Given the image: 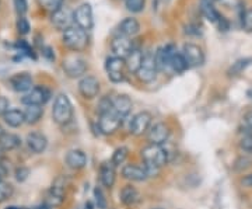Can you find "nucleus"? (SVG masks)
<instances>
[{
  "label": "nucleus",
  "instance_id": "obj_1",
  "mask_svg": "<svg viewBox=\"0 0 252 209\" xmlns=\"http://www.w3.org/2000/svg\"><path fill=\"white\" fill-rule=\"evenodd\" d=\"M62 41L64 46L69 48L73 52H81L89 45L87 31L77 27V26H72L63 31Z\"/></svg>",
  "mask_w": 252,
  "mask_h": 209
},
{
  "label": "nucleus",
  "instance_id": "obj_2",
  "mask_svg": "<svg viewBox=\"0 0 252 209\" xmlns=\"http://www.w3.org/2000/svg\"><path fill=\"white\" fill-rule=\"evenodd\" d=\"M140 156L146 167H153L157 170L164 167L170 160V153L162 146L157 145H149L143 147Z\"/></svg>",
  "mask_w": 252,
  "mask_h": 209
},
{
  "label": "nucleus",
  "instance_id": "obj_3",
  "mask_svg": "<svg viewBox=\"0 0 252 209\" xmlns=\"http://www.w3.org/2000/svg\"><path fill=\"white\" fill-rule=\"evenodd\" d=\"M52 118L58 125H67L73 119V104L66 94H58L52 107Z\"/></svg>",
  "mask_w": 252,
  "mask_h": 209
},
{
  "label": "nucleus",
  "instance_id": "obj_4",
  "mask_svg": "<svg viewBox=\"0 0 252 209\" xmlns=\"http://www.w3.org/2000/svg\"><path fill=\"white\" fill-rule=\"evenodd\" d=\"M157 72H158V68H157V64H156L154 54H152V52L144 54L143 62L140 65V69L136 73L137 79L142 83H152L156 79Z\"/></svg>",
  "mask_w": 252,
  "mask_h": 209
},
{
  "label": "nucleus",
  "instance_id": "obj_5",
  "mask_svg": "<svg viewBox=\"0 0 252 209\" xmlns=\"http://www.w3.org/2000/svg\"><path fill=\"white\" fill-rule=\"evenodd\" d=\"M62 68L64 73L70 79H77V77L84 76L86 72H87V62L80 56L72 55V56H67V58L63 59Z\"/></svg>",
  "mask_w": 252,
  "mask_h": 209
},
{
  "label": "nucleus",
  "instance_id": "obj_6",
  "mask_svg": "<svg viewBox=\"0 0 252 209\" xmlns=\"http://www.w3.org/2000/svg\"><path fill=\"white\" fill-rule=\"evenodd\" d=\"M121 125H122V117L118 115L114 109L99 114L98 128L99 131H101V134H104V135H112V134L117 132Z\"/></svg>",
  "mask_w": 252,
  "mask_h": 209
},
{
  "label": "nucleus",
  "instance_id": "obj_7",
  "mask_svg": "<svg viewBox=\"0 0 252 209\" xmlns=\"http://www.w3.org/2000/svg\"><path fill=\"white\" fill-rule=\"evenodd\" d=\"M126 62L124 58L111 56L105 62V70L108 74L109 80L112 83H121L125 80Z\"/></svg>",
  "mask_w": 252,
  "mask_h": 209
},
{
  "label": "nucleus",
  "instance_id": "obj_8",
  "mask_svg": "<svg viewBox=\"0 0 252 209\" xmlns=\"http://www.w3.org/2000/svg\"><path fill=\"white\" fill-rule=\"evenodd\" d=\"M171 135V129L165 124V122H156L154 125L150 127L147 131V140L149 145L162 146L164 143L168 142Z\"/></svg>",
  "mask_w": 252,
  "mask_h": 209
},
{
  "label": "nucleus",
  "instance_id": "obj_9",
  "mask_svg": "<svg viewBox=\"0 0 252 209\" xmlns=\"http://www.w3.org/2000/svg\"><path fill=\"white\" fill-rule=\"evenodd\" d=\"M51 97V91L48 90L44 86H35L32 87L31 90L26 93L23 97H21V103L24 105H39L42 107L46 101L49 100Z\"/></svg>",
  "mask_w": 252,
  "mask_h": 209
},
{
  "label": "nucleus",
  "instance_id": "obj_10",
  "mask_svg": "<svg viewBox=\"0 0 252 209\" xmlns=\"http://www.w3.org/2000/svg\"><path fill=\"white\" fill-rule=\"evenodd\" d=\"M99 90H101V84L95 76H91V74L83 76L79 82V93L86 100H93V99L98 97Z\"/></svg>",
  "mask_w": 252,
  "mask_h": 209
},
{
  "label": "nucleus",
  "instance_id": "obj_11",
  "mask_svg": "<svg viewBox=\"0 0 252 209\" xmlns=\"http://www.w3.org/2000/svg\"><path fill=\"white\" fill-rule=\"evenodd\" d=\"M182 55L187 61L188 68H198L205 64V52L196 44L188 42L182 46Z\"/></svg>",
  "mask_w": 252,
  "mask_h": 209
},
{
  "label": "nucleus",
  "instance_id": "obj_12",
  "mask_svg": "<svg viewBox=\"0 0 252 209\" xmlns=\"http://www.w3.org/2000/svg\"><path fill=\"white\" fill-rule=\"evenodd\" d=\"M73 21L77 27L83 28L86 31H89L94 24V18H93V9L89 3H83L73 13Z\"/></svg>",
  "mask_w": 252,
  "mask_h": 209
},
{
  "label": "nucleus",
  "instance_id": "obj_13",
  "mask_svg": "<svg viewBox=\"0 0 252 209\" xmlns=\"http://www.w3.org/2000/svg\"><path fill=\"white\" fill-rule=\"evenodd\" d=\"M175 52H177V48L172 44L161 46L154 52V58H156V64H157V68H158V72L171 70V59Z\"/></svg>",
  "mask_w": 252,
  "mask_h": 209
},
{
  "label": "nucleus",
  "instance_id": "obj_14",
  "mask_svg": "<svg viewBox=\"0 0 252 209\" xmlns=\"http://www.w3.org/2000/svg\"><path fill=\"white\" fill-rule=\"evenodd\" d=\"M152 119H153L152 114L147 112V111L137 112L130 121V128H129L130 134L135 135V137H140V135L146 134L152 127Z\"/></svg>",
  "mask_w": 252,
  "mask_h": 209
},
{
  "label": "nucleus",
  "instance_id": "obj_15",
  "mask_svg": "<svg viewBox=\"0 0 252 209\" xmlns=\"http://www.w3.org/2000/svg\"><path fill=\"white\" fill-rule=\"evenodd\" d=\"M121 173H122L124 178L133 182H143L149 178V174H147L146 167L144 166H139V164L136 163L124 164Z\"/></svg>",
  "mask_w": 252,
  "mask_h": 209
},
{
  "label": "nucleus",
  "instance_id": "obj_16",
  "mask_svg": "<svg viewBox=\"0 0 252 209\" xmlns=\"http://www.w3.org/2000/svg\"><path fill=\"white\" fill-rule=\"evenodd\" d=\"M10 87L17 93H28L34 87V80L28 73H17L10 77Z\"/></svg>",
  "mask_w": 252,
  "mask_h": 209
},
{
  "label": "nucleus",
  "instance_id": "obj_17",
  "mask_svg": "<svg viewBox=\"0 0 252 209\" xmlns=\"http://www.w3.org/2000/svg\"><path fill=\"white\" fill-rule=\"evenodd\" d=\"M135 46H133V42L130 41V38L124 35H117L111 42V49L114 52V56H119V58H124V59L130 54V51Z\"/></svg>",
  "mask_w": 252,
  "mask_h": 209
},
{
  "label": "nucleus",
  "instance_id": "obj_18",
  "mask_svg": "<svg viewBox=\"0 0 252 209\" xmlns=\"http://www.w3.org/2000/svg\"><path fill=\"white\" fill-rule=\"evenodd\" d=\"M26 143H27L28 149L32 152V153H42L45 152V149L48 147V139L44 134L41 132H36V131H32L30 132L26 138Z\"/></svg>",
  "mask_w": 252,
  "mask_h": 209
},
{
  "label": "nucleus",
  "instance_id": "obj_19",
  "mask_svg": "<svg viewBox=\"0 0 252 209\" xmlns=\"http://www.w3.org/2000/svg\"><path fill=\"white\" fill-rule=\"evenodd\" d=\"M117 167L112 162H104L99 167V181L104 187L112 188L117 180Z\"/></svg>",
  "mask_w": 252,
  "mask_h": 209
},
{
  "label": "nucleus",
  "instance_id": "obj_20",
  "mask_svg": "<svg viewBox=\"0 0 252 209\" xmlns=\"http://www.w3.org/2000/svg\"><path fill=\"white\" fill-rule=\"evenodd\" d=\"M51 21H52L55 28L64 31L66 28L72 27L70 24H72L73 21V14L67 9H63L62 7V9H59L58 11L52 13Z\"/></svg>",
  "mask_w": 252,
  "mask_h": 209
},
{
  "label": "nucleus",
  "instance_id": "obj_21",
  "mask_svg": "<svg viewBox=\"0 0 252 209\" xmlns=\"http://www.w3.org/2000/svg\"><path fill=\"white\" fill-rule=\"evenodd\" d=\"M132 107H133V103L127 94H118L117 97L112 100V109L122 118L129 115V112L132 111Z\"/></svg>",
  "mask_w": 252,
  "mask_h": 209
},
{
  "label": "nucleus",
  "instance_id": "obj_22",
  "mask_svg": "<svg viewBox=\"0 0 252 209\" xmlns=\"http://www.w3.org/2000/svg\"><path fill=\"white\" fill-rule=\"evenodd\" d=\"M66 164L73 170H81L87 164V156L80 149L69 150L66 155Z\"/></svg>",
  "mask_w": 252,
  "mask_h": 209
},
{
  "label": "nucleus",
  "instance_id": "obj_23",
  "mask_svg": "<svg viewBox=\"0 0 252 209\" xmlns=\"http://www.w3.org/2000/svg\"><path fill=\"white\" fill-rule=\"evenodd\" d=\"M140 31V23L133 17L124 18L119 24H118V35H124L130 38L136 35Z\"/></svg>",
  "mask_w": 252,
  "mask_h": 209
},
{
  "label": "nucleus",
  "instance_id": "obj_24",
  "mask_svg": "<svg viewBox=\"0 0 252 209\" xmlns=\"http://www.w3.org/2000/svg\"><path fill=\"white\" fill-rule=\"evenodd\" d=\"M119 200L126 207L135 205L140 201V192L137 191V188L132 184H127L125 187H122V190L119 191Z\"/></svg>",
  "mask_w": 252,
  "mask_h": 209
},
{
  "label": "nucleus",
  "instance_id": "obj_25",
  "mask_svg": "<svg viewBox=\"0 0 252 209\" xmlns=\"http://www.w3.org/2000/svg\"><path fill=\"white\" fill-rule=\"evenodd\" d=\"M143 58H144V54L142 52V49H139V48H133V49L130 51V54L127 55V56L125 58L126 69H127L130 73L136 74L137 70L140 69V65H142V62H143Z\"/></svg>",
  "mask_w": 252,
  "mask_h": 209
},
{
  "label": "nucleus",
  "instance_id": "obj_26",
  "mask_svg": "<svg viewBox=\"0 0 252 209\" xmlns=\"http://www.w3.org/2000/svg\"><path fill=\"white\" fill-rule=\"evenodd\" d=\"M21 146V138L16 135V134H11V132H4L0 135V147L4 150V152H9V150H14Z\"/></svg>",
  "mask_w": 252,
  "mask_h": 209
},
{
  "label": "nucleus",
  "instance_id": "obj_27",
  "mask_svg": "<svg viewBox=\"0 0 252 209\" xmlns=\"http://www.w3.org/2000/svg\"><path fill=\"white\" fill-rule=\"evenodd\" d=\"M64 191H66V181L62 177L56 178L51 187V200L54 201L55 205L61 204L64 200Z\"/></svg>",
  "mask_w": 252,
  "mask_h": 209
},
{
  "label": "nucleus",
  "instance_id": "obj_28",
  "mask_svg": "<svg viewBox=\"0 0 252 209\" xmlns=\"http://www.w3.org/2000/svg\"><path fill=\"white\" fill-rule=\"evenodd\" d=\"M4 122L11 128H20L24 122H26V118H24V112L20 111V109H9L6 114H4Z\"/></svg>",
  "mask_w": 252,
  "mask_h": 209
},
{
  "label": "nucleus",
  "instance_id": "obj_29",
  "mask_svg": "<svg viewBox=\"0 0 252 209\" xmlns=\"http://www.w3.org/2000/svg\"><path fill=\"white\" fill-rule=\"evenodd\" d=\"M44 115V108L39 107V105H28L26 111H24V118H26V122L30 124V125H34V124H38L41 118Z\"/></svg>",
  "mask_w": 252,
  "mask_h": 209
},
{
  "label": "nucleus",
  "instance_id": "obj_30",
  "mask_svg": "<svg viewBox=\"0 0 252 209\" xmlns=\"http://www.w3.org/2000/svg\"><path fill=\"white\" fill-rule=\"evenodd\" d=\"M187 68H188V65H187L184 55H182V52L177 51L171 59V70L175 73H182L187 70Z\"/></svg>",
  "mask_w": 252,
  "mask_h": 209
},
{
  "label": "nucleus",
  "instance_id": "obj_31",
  "mask_svg": "<svg viewBox=\"0 0 252 209\" xmlns=\"http://www.w3.org/2000/svg\"><path fill=\"white\" fill-rule=\"evenodd\" d=\"M202 14L213 24H217V21L221 17V14L215 9V6H209V4H202Z\"/></svg>",
  "mask_w": 252,
  "mask_h": 209
},
{
  "label": "nucleus",
  "instance_id": "obj_32",
  "mask_svg": "<svg viewBox=\"0 0 252 209\" xmlns=\"http://www.w3.org/2000/svg\"><path fill=\"white\" fill-rule=\"evenodd\" d=\"M127 156H129V149L125 147V146H121V147H118L117 150L114 152L111 162L114 163L115 167H118V166H121V164L125 163V160L127 159Z\"/></svg>",
  "mask_w": 252,
  "mask_h": 209
},
{
  "label": "nucleus",
  "instance_id": "obj_33",
  "mask_svg": "<svg viewBox=\"0 0 252 209\" xmlns=\"http://www.w3.org/2000/svg\"><path fill=\"white\" fill-rule=\"evenodd\" d=\"M14 194L13 185L7 181H0V204L10 200Z\"/></svg>",
  "mask_w": 252,
  "mask_h": 209
},
{
  "label": "nucleus",
  "instance_id": "obj_34",
  "mask_svg": "<svg viewBox=\"0 0 252 209\" xmlns=\"http://www.w3.org/2000/svg\"><path fill=\"white\" fill-rule=\"evenodd\" d=\"M39 4L48 11L55 13L63 7V0H39Z\"/></svg>",
  "mask_w": 252,
  "mask_h": 209
},
{
  "label": "nucleus",
  "instance_id": "obj_35",
  "mask_svg": "<svg viewBox=\"0 0 252 209\" xmlns=\"http://www.w3.org/2000/svg\"><path fill=\"white\" fill-rule=\"evenodd\" d=\"M146 6V0H125V7L132 13H142Z\"/></svg>",
  "mask_w": 252,
  "mask_h": 209
},
{
  "label": "nucleus",
  "instance_id": "obj_36",
  "mask_svg": "<svg viewBox=\"0 0 252 209\" xmlns=\"http://www.w3.org/2000/svg\"><path fill=\"white\" fill-rule=\"evenodd\" d=\"M250 62H251V59H240V61H237V62L233 64V66L230 68L228 74H230V76H237V74H240V73L243 72L244 69L250 65Z\"/></svg>",
  "mask_w": 252,
  "mask_h": 209
},
{
  "label": "nucleus",
  "instance_id": "obj_37",
  "mask_svg": "<svg viewBox=\"0 0 252 209\" xmlns=\"http://www.w3.org/2000/svg\"><path fill=\"white\" fill-rule=\"evenodd\" d=\"M240 149L247 155H252V132L245 134L240 140Z\"/></svg>",
  "mask_w": 252,
  "mask_h": 209
},
{
  "label": "nucleus",
  "instance_id": "obj_38",
  "mask_svg": "<svg viewBox=\"0 0 252 209\" xmlns=\"http://www.w3.org/2000/svg\"><path fill=\"white\" fill-rule=\"evenodd\" d=\"M252 166V160L248 156H241L235 160L234 163V170L235 172H244L247 169H250Z\"/></svg>",
  "mask_w": 252,
  "mask_h": 209
},
{
  "label": "nucleus",
  "instance_id": "obj_39",
  "mask_svg": "<svg viewBox=\"0 0 252 209\" xmlns=\"http://www.w3.org/2000/svg\"><path fill=\"white\" fill-rule=\"evenodd\" d=\"M241 26L245 31H252V9H247L241 16Z\"/></svg>",
  "mask_w": 252,
  "mask_h": 209
},
{
  "label": "nucleus",
  "instance_id": "obj_40",
  "mask_svg": "<svg viewBox=\"0 0 252 209\" xmlns=\"http://www.w3.org/2000/svg\"><path fill=\"white\" fill-rule=\"evenodd\" d=\"M94 198H95V204H97L98 209H107V200H105V195L99 187L94 188Z\"/></svg>",
  "mask_w": 252,
  "mask_h": 209
},
{
  "label": "nucleus",
  "instance_id": "obj_41",
  "mask_svg": "<svg viewBox=\"0 0 252 209\" xmlns=\"http://www.w3.org/2000/svg\"><path fill=\"white\" fill-rule=\"evenodd\" d=\"M30 23H28V20L24 16H21V17H18L17 20V30L18 33L21 34V35H26L30 33Z\"/></svg>",
  "mask_w": 252,
  "mask_h": 209
},
{
  "label": "nucleus",
  "instance_id": "obj_42",
  "mask_svg": "<svg viewBox=\"0 0 252 209\" xmlns=\"http://www.w3.org/2000/svg\"><path fill=\"white\" fill-rule=\"evenodd\" d=\"M14 3V7H16V11H17L18 17L24 16L27 13L28 10V3L27 0H13Z\"/></svg>",
  "mask_w": 252,
  "mask_h": 209
},
{
  "label": "nucleus",
  "instance_id": "obj_43",
  "mask_svg": "<svg viewBox=\"0 0 252 209\" xmlns=\"http://www.w3.org/2000/svg\"><path fill=\"white\" fill-rule=\"evenodd\" d=\"M28 175H30V170H28L27 167L21 166V167H17V169H16V180H17L18 182L26 181L28 178Z\"/></svg>",
  "mask_w": 252,
  "mask_h": 209
},
{
  "label": "nucleus",
  "instance_id": "obj_44",
  "mask_svg": "<svg viewBox=\"0 0 252 209\" xmlns=\"http://www.w3.org/2000/svg\"><path fill=\"white\" fill-rule=\"evenodd\" d=\"M98 108H99V114H102V112H107V111H111L112 109V100L109 99V97H104V99H101L98 104Z\"/></svg>",
  "mask_w": 252,
  "mask_h": 209
},
{
  "label": "nucleus",
  "instance_id": "obj_45",
  "mask_svg": "<svg viewBox=\"0 0 252 209\" xmlns=\"http://www.w3.org/2000/svg\"><path fill=\"white\" fill-rule=\"evenodd\" d=\"M10 103L4 96H0V117H4V114L9 111Z\"/></svg>",
  "mask_w": 252,
  "mask_h": 209
},
{
  "label": "nucleus",
  "instance_id": "obj_46",
  "mask_svg": "<svg viewBox=\"0 0 252 209\" xmlns=\"http://www.w3.org/2000/svg\"><path fill=\"white\" fill-rule=\"evenodd\" d=\"M9 166L6 164V162H1L0 163V181H4V178L9 175Z\"/></svg>",
  "mask_w": 252,
  "mask_h": 209
},
{
  "label": "nucleus",
  "instance_id": "obj_47",
  "mask_svg": "<svg viewBox=\"0 0 252 209\" xmlns=\"http://www.w3.org/2000/svg\"><path fill=\"white\" fill-rule=\"evenodd\" d=\"M240 182H241L244 188H252V173L245 174L243 178L240 180Z\"/></svg>",
  "mask_w": 252,
  "mask_h": 209
},
{
  "label": "nucleus",
  "instance_id": "obj_48",
  "mask_svg": "<svg viewBox=\"0 0 252 209\" xmlns=\"http://www.w3.org/2000/svg\"><path fill=\"white\" fill-rule=\"evenodd\" d=\"M244 124H245V127L250 128L252 131V111L247 112V114L244 115Z\"/></svg>",
  "mask_w": 252,
  "mask_h": 209
},
{
  "label": "nucleus",
  "instance_id": "obj_49",
  "mask_svg": "<svg viewBox=\"0 0 252 209\" xmlns=\"http://www.w3.org/2000/svg\"><path fill=\"white\" fill-rule=\"evenodd\" d=\"M189 30H187V34H189V35H200V30H199V27H196V26H189Z\"/></svg>",
  "mask_w": 252,
  "mask_h": 209
},
{
  "label": "nucleus",
  "instance_id": "obj_50",
  "mask_svg": "<svg viewBox=\"0 0 252 209\" xmlns=\"http://www.w3.org/2000/svg\"><path fill=\"white\" fill-rule=\"evenodd\" d=\"M51 52H52V49H51V48H46L45 52H44V55H45V56H48V58H49L51 61H54L55 55H51Z\"/></svg>",
  "mask_w": 252,
  "mask_h": 209
},
{
  "label": "nucleus",
  "instance_id": "obj_51",
  "mask_svg": "<svg viewBox=\"0 0 252 209\" xmlns=\"http://www.w3.org/2000/svg\"><path fill=\"white\" fill-rule=\"evenodd\" d=\"M202 4H209V6H215V3L219 1V0H200Z\"/></svg>",
  "mask_w": 252,
  "mask_h": 209
},
{
  "label": "nucleus",
  "instance_id": "obj_52",
  "mask_svg": "<svg viewBox=\"0 0 252 209\" xmlns=\"http://www.w3.org/2000/svg\"><path fill=\"white\" fill-rule=\"evenodd\" d=\"M84 209H94V205H93V202H91V201H87V202L84 204Z\"/></svg>",
  "mask_w": 252,
  "mask_h": 209
},
{
  "label": "nucleus",
  "instance_id": "obj_53",
  "mask_svg": "<svg viewBox=\"0 0 252 209\" xmlns=\"http://www.w3.org/2000/svg\"><path fill=\"white\" fill-rule=\"evenodd\" d=\"M3 152H4V150L0 147V163H1V162H4V155H3Z\"/></svg>",
  "mask_w": 252,
  "mask_h": 209
},
{
  "label": "nucleus",
  "instance_id": "obj_54",
  "mask_svg": "<svg viewBox=\"0 0 252 209\" xmlns=\"http://www.w3.org/2000/svg\"><path fill=\"white\" fill-rule=\"evenodd\" d=\"M247 97H248L250 100H252V89H250V90L247 91Z\"/></svg>",
  "mask_w": 252,
  "mask_h": 209
},
{
  "label": "nucleus",
  "instance_id": "obj_55",
  "mask_svg": "<svg viewBox=\"0 0 252 209\" xmlns=\"http://www.w3.org/2000/svg\"><path fill=\"white\" fill-rule=\"evenodd\" d=\"M1 134H4V129H3V128L0 127V135H1Z\"/></svg>",
  "mask_w": 252,
  "mask_h": 209
},
{
  "label": "nucleus",
  "instance_id": "obj_56",
  "mask_svg": "<svg viewBox=\"0 0 252 209\" xmlns=\"http://www.w3.org/2000/svg\"><path fill=\"white\" fill-rule=\"evenodd\" d=\"M156 209H161V208H156Z\"/></svg>",
  "mask_w": 252,
  "mask_h": 209
}]
</instances>
